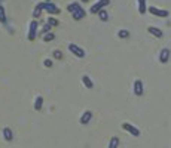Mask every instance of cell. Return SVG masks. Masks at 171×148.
I'll use <instances>...</instances> for the list:
<instances>
[{
    "label": "cell",
    "mask_w": 171,
    "mask_h": 148,
    "mask_svg": "<svg viewBox=\"0 0 171 148\" xmlns=\"http://www.w3.org/2000/svg\"><path fill=\"white\" fill-rule=\"evenodd\" d=\"M85 15H86L85 9H83V7H79L76 12H73V14H72V16H73V20H75V21H81V20H83V18H85Z\"/></svg>",
    "instance_id": "obj_10"
},
{
    "label": "cell",
    "mask_w": 171,
    "mask_h": 148,
    "mask_svg": "<svg viewBox=\"0 0 171 148\" xmlns=\"http://www.w3.org/2000/svg\"><path fill=\"white\" fill-rule=\"evenodd\" d=\"M79 7H82L81 5H79V2H75V3H70L67 6V12H70V14H73V12H76Z\"/></svg>",
    "instance_id": "obj_16"
},
{
    "label": "cell",
    "mask_w": 171,
    "mask_h": 148,
    "mask_svg": "<svg viewBox=\"0 0 171 148\" xmlns=\"http://www.w3.org/2000/svg\"><path fill=\"white\" fill-rule=\"evenodd\" d=\"M2 133H3V138H5V141L6 142H11L14 139V132H12V129L11 128H3Z\"/></svg>",
    "instance_id": "obj_9"
},
{
    "label": "cell",
    "mask_w": 171,
    "mask_h": 148,
    "mask_svg": "<svg viewBox=\"0 0 171 148\" xmlns=\"http://www.w3.org/2000/svg\"><path fill=\"white\" fill-rule=\"evenodd\" d=\"M81 2H82V3H86V2H89V0H81Z\"/></svg>",
    "instance_id": "obj_27"
},
{
    "label": "cell",
    "mask_w": 171,
    "mask_h": 148,
    "mask_svg": "<svg viewBox=\"0 0 171 148\" xmlns=\"http://www.w3.org/2000/svg\"><path fill=\"white\" fill-rule=\"evenodd\" d=\"M91 119H92V113H91V111H85V113L81 115L79 121H81L82 124H88L89 121H91Z\"/></svg>",
    "instance_id": "obj_11"
},
{
    "label": "cell",
    "mask_w": 171,
    "mask_h": 148,
    "mask_svg": "<svg viewBox=\"0 0 171 148\" xmlns=\"http://www.w3.org/2000/svg\"><path fill=\"white\" fill-rule=\"evenodd\" d=\"M138 3V14L140 15H144L147 12V6H146V0H137Z\"/></svg>",
    "instance_id": "obj_13"
},
{
    "label": "cell",
    "mask_w": 171,
    "mask_h": 148,
    "mask_svg": "<svg viewBox=\"0 0 171 148\" xmlns=\"http://www.w3.org/2000/svg\"><path fill=\"white\" fill-rule=\"evenodd\" d=\"M42 107H43V98L39 95V96L34 99V110H36V111H40Z\"/></svg>",
    "instance_id": "obj_14"
},
{
    "label": "cell",
    "mask_w": 171,
    "mask_h": 148,
    "mask_svg": "<svg viewBox=\"0 0 171 148\" xmlns=\"http://www.w3.org/2000/svg\"><path fill=\"white\" fill-rule=\"evenodd\" d=\"M54 58H55V59H61V58H62V52H61V50H54Z\"/></svg>",
    "instance_id": "obj_25"
},
{
    "label": "cell",
    "mask_w": 171,
    "mask_h": 148,
    "mask_svg": "<svg viewBox=\"0 0 171 148\" xmlns=\"http://www.w3.org/2000/svg\"><path fill=\"white\" fill-rule=\"evenodd\" d=\"M45 2H52V0H45Z\"/></svg>",
    "instance_id": "obj_28"
},
{
    "label": "cell",
    "mask_w": 171,
    "mask_h": 148,
    "mask_svg": "<svg viewBox=\"0 0 171 148\" xmlns=\"http://www.w3.org/2000/svg\"><path fill=\"white\" fill-rule=\"evenodd\" d=\"M46 24H49L51 27H57L60 22H58V20H55L54 16H49V18H48V22H46Z\"/></svg>",
    "instance_id": "obj_22"
},
{
    "label": "cell",
    "mask_w": 171,
    "mask_h": 148,
    "mask_svg": "<svg viewBox=\"0 0 171 148\" xmlns=\"http://www.w3.org/2000/svg\"><path fill=\"white\" fill-rule=\"evenodd\" d=\"M97 15H98V18H100L101 21H107V20H109V14H107L104 9H103V11H100Z\"/></svg>",
    "instance_id": "obj_20"
},
{
    "label": "cell",
    "mask_w": 171,
    "mask_h": 148,
    "mask_svg": "<svg viewBox=\"0 0 171 148\" xmlns=\"http://www.w3.org/2000/svg\"><path fill=\"white\" fill-rule=\"evenodd\" d=\"M168 59H170V49L164 47V49L159 52V62H161V64H165V62H168Z\"/></svg>",
    "instance_id": "obj_8"
},
{
    "label": "cell",
    "mask_w": 171,
    "mask_h": 148,
    "mask_svg": "<svg viewBox=\"0 0 171 148\" xmlns=\"http://www.w3.org/2000/svg\"><path fill=\"white\" fill-rule=\"evenodd\" d=\"M147 12H150L152 15H155V16H161V18H167L170 12L168 11H165V9H158L155 6H149L147 7Z\"/></svg>",
    "instance_id": "obj_5"
},
{
    "label": "cell",
    "mask_w": 171,
    "mask_h": 148,
    "mask_svg": "<svg viewBox=\"0 0 171 148\" xmlns=\"http://www.w3.org/2000/svg\"><path fill=\"white\" fill-rule=\"evenodd\" d=\"M48 33H51V25H49V24H45L40 30V34L42 36H45V34H48Z\"/></svg>",
    "instance_id": "obj_24"
},
{
    "label": "cell",
    "mask_w": 171,
    "mask_h": 148,
    "mask_svg": "<svg viewBox=\"0 0 171 148\" xmlns=\"http://www.w3.org/2000/svg\"><path fill=\"white\" fill-rule=\"evenodd\" d=\"M118 36H119L121 39H127V37H130V31H128V30H119V31H118Z\"/></svg>",
    "instance_id": "obj_21"
},
{
    "label": "cell",
    "mask_w": 171,
    "mask_h": 148,
    "mask_svg": "<svg viewBox=\"0 0 171 148\" xmlns=\"http://www.w3.org/2000/svg\"><path fill=\"white\" fill-rule=\"evenodd\" d=\"M144 92V88H143V81L140 80V79H137L134 81V95L136 96H141Z\"/></svg>",
    "instance_id": "obj_7"
},
{
    "label": "cell",
    "mask_w": 171,
    "mask_h": 148,
    "mask_svg": "<svg viewBox=\"0 0 171 148\" xmlns=\"http://www.w3.org/2000/svg\"><path fill=\"white\" fill-rule=\"evenodd\" d=\"M43 65H45L46 68H51V67H52V61H51V59H45V61H43Z\"/></svg>",
    "instance_id": "obj_26"
},
{
    "label": "cell",
    "mask_w": 171,
    "mask_h": 148,
    "mask_svg": "<svg viewBox=\"0 0 171 148\" xmlns=\"http://www.w3.org/2000/svg\"><path fill=\"white\" fill-rule=\"evenodd\" d=\"M82 83L85 85V88H88V89L94 88V83H92V80L89 79L88 76H82Z\"/></svg>",
    "instance_id": "obj_15"
},
{
    "label": "cell",
    "mask_w": 171,
    "mask_h": 148,
    "mask_svg": "<svg viewBox=\"0 0 171 148\" xmlns=\"http://www.w3.org/2000/svg\"><path fill=\"white\" fill-rule=\"evenodd\" d=\"M6 12H5V7L0 5V24H3V25H6Z\"/></svg>",
    "instance_id": "obj_17"
},
{
    "label": "cell",
    "mask_w": 171,
    "mask_h": 148,
    "mask_svg": "<svg viewBox=\"0 0 171 148\" xmlns=\"http://www.w3.org/2000/svg\"><path fill=\"white\" fill-rule=\"evenodd\" d=\"M118 145H119V138H118V136H113L109 142V148H118Z\"/></svg>",
    "instance_id": "obj_19"
},
{
    "label": "cell",
    "mask_w": 171,
    "mask_h": 148,
    "mask_svg": "<svg viewBox=\"0 0 171 148\" xmlns=\"http://www.w3.org/2000/svg\"><path fill=\"white\" fill-rule=\"evenodd\" d=\"M109 3H110V0H98L97 3H94L92 6L89 7V12H91V14H98V12L103 11Z\"/></svg>",
    "instance_id": "obj_3"
},
{
    "label": "cell",
    "mask_w": 171,
    "mask_h": 148,
    "mask_svg": "<svg viewBox=\"0 0 171 148\" xmlns=\"http://www.w3.org/2000/svg\"><path fill=\"white\" fill-rule=\"evenodd\" d=\"M147 31L152 34V36H155V37H158V39H161L162 36H164V33H162V30H159V28L156 27H147Z\"/></svg>",
    "instance_id": "obj_12"
},
{
    "label": "cell",
    "mask_w": 171,
    "mask_h": 148,
    "mask_svg": "<svg viewBox=\"0 0 171 148\" xmlns=\"http://www.w3.org/2000/svg\"><path fill=\"white\" fill-rule=\"evenodd\" d=\"M67 47H68V50L75 56H77V58H83L85 56V50H83L82 47H79L77 45H75V43H68Z\"/></svg>",
    "instance_id": "obj_4"
},
{
    "label": "cell",
    "mask_w": 171,
    "mask_h": 148,
    "mask_svg": "<svg viewBox=\"0 0 171 148\" xmlns=\"http://www.w3.org/2000/svg\"><path fill=\"white\" fill-rule=\"evenodd\" d=\"M42 11H43V9H42L40 3H39V5H36V7H34V11H33V18H34V20H37V18L40 16V15H42Z\"/></svg>",
    "instance_id": "obj_18"
},
{
    "label": "cell",
    "mask_w": 171,
    "mask_h": 148,
    "mask_svg": "<svg viewBox=\"0 0 171 148\" xmlns=\"http://www.w3.org/2000/svg\"><path fill=\"white\" fill-rule=\"evenodd\" d=\"M42 37H43V41H52L55 39V34L48 33V34H45V36H42Z\"/></svg>",
    "instance_id": "obj_23"
},
{
    "label": "cell",
    "mask_w": 171,
    "mask_h": 148,
    "mask_svg": "<svg viewBox=\"0 0 171 148\" xmlns=\"http://www.w3.org/2000/svg\"><path fill=\"white\" fill-rule=\"evenodd\" d=\"M40 6L43 11H46L49 15H58L60 14V9H58V6H55L52 2H42Z\"/></svg>",
    "instance_id": "obj_1"
},
{
    "label": "cell",
    "mask_w": 171,
    "mask_h": 148,
    "mask_svg": "<svg viewBox=\"0 0 171 148\" xmlns=\"http://www.w3.org/2000/svg\"><path fill=\"white\" fill-rule=\"evenodd\" d=\"M122 129L127 130L128 133H131L132 136H140V130H138L136 126H132L131 123H122Z\"/></svg>",
    "instance_id": "obj_6"
},
{
    "label": "cell",
    "mask_w": 171,
    "mask_h": 148,
    "mask_svg": "<svg viewBox=\"0 0 171 148\" xmlns=\"http://www.w3.org/2000/svg\"><path fill=\"white\" fill-rule=\"evenodd\" d=\"M37 27H39V22L36 20H33L28 25V34H27V39L30 41H33L36 37H37Z\"/></svg>",
    "instance_id": "obj_2"
}]
</instances>
